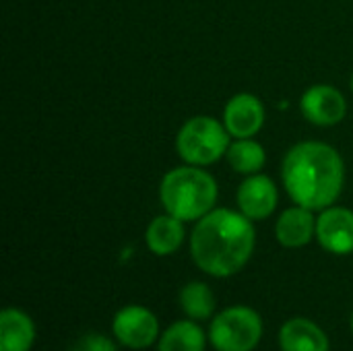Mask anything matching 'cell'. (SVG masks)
<instances>
[{"label": "cell", "mask_w": 353, "mask_h": 351, "mask_svg": "<svg viewBox=\"0 0 353 351\" xmlns=\"http://www.w3.org/2000/svg\"><path fill=\"white\" fill-rule=\"evenodd\" d=\"M314 236H316L314 211L300 205L285 209L275 223V238L285 248H302L310 244Z\"/></svg>", "instance_id": "11"}, {"label": "cell", "mask_w": 353, "mask_h": 351, "mask_svg": "<svg viewBox=\"0 0 353 351\" xmlns=\"http://www.w3.org/2000/svg\"><path fill=\"white\" fill-rule=\"evenodd\" d=\"M281 351H331L327 333L308 319H292L279 331Z\"/></svg>", "instance_id": "12"}, {"label": "cell", "mask_w": 353, "mask_h": 351, "mask_svg": "<svg viewBox=\"0 0 353 351\" xmlns=\"http://www.w3.org/2000/svg\"><path fill=\"white\" fill-rule=\"evenodd\" d=\"M207 337L194 321L170 325L157 341V351H205Z\"/></svg>", "instance_id": "15"}, {"label": "cell", "mask_w": 353, "mask_h": 351, "mask_svg": "<svg viewBox=\"0 0 353 351\" xmlns=\"http://www.w3.org/2000/svg\"><path fill=\"white\" fill-rule=\"evenodd\" d=\"M230 132L225 124L211 116H194L186 120L176 137V151L188 166H211L230 149Z\"/></svg>", "instance_id": "4"}, {"label": "cell", "mask_w": 353, "mask_h": 351, "mask_svg": "<svg viewBox=\"0 0 353 351\" xmlns=\"http://www.w3.org/2000/svg\"><path fill=\"white\" fill-rule=\"evenodd\" d=\"M316 240L331 254L353 252V211L345 207H329L316 219Z\"/></svg>", "instance_id": "8"}, {"label": "cell", "mask_w": 353, "mask_h": 351, "mask_svg": "<svg viewBox=\"0 0 353 351\" xmlns=\"http://www.w3.org/2000/svg\"><path fill=\"white\" fill-rule=\"evenodd\" d=\"M352 91H353V74H352Z\"/></svg>", "instance_id": "19"}, {"label": "cell", "mask_w": 353, "mask_h": 351, "mask_svg": "<svg viewBox=\"0 0 353 351\" xmlns=\"http://www.w3.org/2000/svg\"><path fill=\"white\" fill-rule=\"evenodd\" d=\"M223 124L234 139H252L265 124V106L252 93L234 95L223 110Z\"/></svg>", "instance_id": "9"}, {"label": "cell", "mask_w": 353, "mask_h": 351, "mask_svg": "<svg viewBox=\"0 0 353 351\" xmlns=\"http://www.w3.org/2000/svg\"><path fill=\"white\" fill-rule=\"evenodd\" d=\"M281 180L296 205L325 211L333 207L343 190L345 166L335 147L321 141H304L285 153Z\"/></svg>", "instance_id": "2"}, {"label": "cell", "mask_w": 353, "mask_h": 351, "mask_svg": "<svg viewBox=\"0 0 353 351\" xmlns=\"http://www.w3.org/2000/svg\"><path fill=\"white\" fill-rule=\"evenodd\" d=\"M184 221H180L178 217L165 213V215H157L145 234V242L149 246V250L157 257H170L174 254L182 242H184Z\"/></svg>", "instance_id": "14"}, {"label": "cell", "mask_w": 353, "mask_h": 351, "mask_svg": "<svg viewBox=\"0 0 353 351\" xmlns=\"http://www.w3.org/2000/svg\"><path fill=\"white\" fill-rule=\"evenodd\" d=\"M279 190L277 184L263 174L248 176L238 188V207L250 221H261L273 215L277 209Z\"/></svg>", "instance_id": "10"}, {"label": "cell", "mask_w": 353, "mask_h": 351, "mask_svg": "<svg viewBox=\"0 0 353 351\" xmlns=\"http://www.w3.org/2000/svg\"><path fill=\"white\" fill-rule=\"evenodd\" d=\"M230 166L238 172V174H244V176H252V174H259L267 161V155H265V149L261 143L252 141V139H236L228 153H225Z\"/></svg>", "instance_id": "16"}, {"label": "cell", "mask_w": 353, "mask_h": 351, "mask_svg": "<svg viewBox=\"0 0 353 351\" xmlns=\"http://www.w3.org/2000/svg\"><path fill=\"white\" fill-rule=\"evenodd\" d=\"M70 351H118L114 341L108 339L105 335H97V333H89L81 339L74 341V345Z\"/></svg>", "instance_id": "18"}, {"label": "cell", "mask_w": 353, "mask_h": 351, "mask_svg": "<svg viewBox=\"0 0 353 351\" xmlns=\"http://www.w3.org/2000/svg\"><path fill=\"white\" fill-rule=\"evenodd\" d=\"M254 244V225L244 213L213 209L196 221L190 236V254L203 273L223 279L246 267Z\"/></svg>", "instance_id": "1"}, {"label": "cell", "mask_w": 353, "mask_h": 351, "mask_svg": "<svg viewBox=\"0 0 353 351\" xmlns=\"http://www.w3.org/2000/svg\"><path fill=\"white\" fill-rule=\"evenodd\" d=\"M263 337V319L254 308L232 306L215 314L209 341L217 351H252Z\"/></svg>", "instance_id": "5"}, {"label": "cell", "mask_w": 353, "mask_h": 351, "mask_svg": "<svg viewBox=\"0 0 353 351\" xmlns=\"http://www.w3.org/2000/svg\"><path fill=\"white\" fill-rule=\"evenodd\" d=\"M304 118L316 126H335L347 114V101L343 93L333 85H312L300 99Z\"/></svg>", "instance_id": "7"}, {"label": "cell", "mask_w": 353, "mask_h": 351, "mask_svg": "<svg viewBox=\"0 0 353 351\" xmlns=\"http://www.w3.org/2000/svg\"><path fill=\"white\" fill-rule=\"evenodd\" d=\"M180 306L192 321H207L215 312V296L203 281H190L180 292Z\"/></svg>", "instance_id": "17"}, {"label": "cell", "mask_w": 353, "mask_h": 351, "mask_svg": "<svg viewBox=\"0 0 353 351\" xmlns=\"http://www.w3.org/2000/svg\"><path fill=\"white\" fill-rule=\"evenodd\" d=\"M352 329H353V317H352Z\"/></svg>", "instance_id": "20"}, {"label": "cell", "mask_w": 353, "mask_h": 351, "mask_svg": "<svg viewBox=\"0 0 353 351\" xmlns=\"http://www.w3.org/2000/svg\"><path fill=\"white\" fill-rule=\"evenodd\" d=\"M112 331L118 343L130 350H145L159 341V323L157 317L139 304L124 306L116 312Z\"/></svg>", "instance_id": "6"}, {"label": "cell", "mask_w": 353, "mask_h": 351, "mask_svg": "<svg viewBox=\"0 0 353 351\" xmlns=\"http://www.w3.org/2000/svg\"><path fill=\"white\" fill-rule=\"evenodd\" d=\"M219 188L215 178L199 166L170 170L159 184V201L165 213L180 221H199L215 209Z\"/></svg>", "instance_id": "3"}, {"label": "cell", "mask_w": 353, "mask_h": 351, "mask_svg": "<svg viewBox=\"0 0 353 351\" xmlns=\"http://www.w3.org/2000/svg\"><path fill=\"white\" fill-rule=\"evenodd\" d=\"M35 341V325L31 317L19 308L0 312V351H31Z\"/></svg>", "instance_id": "13"}]
</instances>
